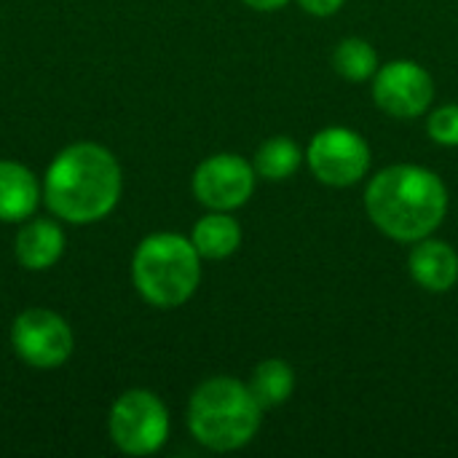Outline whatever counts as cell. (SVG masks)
Segmentation results:
<instances>
[{
  "instance_id": "30bf717a",
  "label": "cell",
  "mask_w": 458,
  "mask_h": 458,
  "mask_svg": "<svg viewBox=\"0 0 458 458\" xmlns=\"http://www.w3.org/2000/svg\"><path fill=\"white\" fill-rule=\"evenodd\" d=\"M411 276L429 293H448L458 282V252L437 239H421L416 242L411 258Z\"/></svg>"
},
{
  "instance_id": "ba28073f",
  "label": "cell",
  "mask_w": 458,
  "mask_h": 458,
  "mask_svg": "<svg viewBox=\"0 0 458 458\" xmlns=\"http://www.w3.org/2000/svg\"><path fill=\"white\" fill-rule=\"evenodd\" d=\"M255 191V166L236 153L204 158L193 172L196 199L215 212H231L250 201Z\"/></svg>"
},
{
  "instance_id": "8992f818",
  "label": "cell",
  "mask_w": 458,
  "mask_h": 458,
  "mask_svg": "<svg viewBox=\"0 0 458 458\" xmlns=\"http://www.w3.org/2000/svg\"><path fill=\"white\" fill-rule=\"evenodd\" d=\"M11 346L21 362L38 370L59 368L70 360L75 338L70 325L51 309H27L11 325Z\"/></svg>"
},
{
  "instance_id": "5bb4252c",
  "label": "cell",
  "mask_w": 458,
  "mask_h": 458,
  "mask_svg": "<svg viewBox=\"0 0 458 458\" xmlns=\"http://www.w3.org/2000/svg\"><path fill=\"white\" fill-rule=\"evenodd\" d=\"M250 389L263 411L276 408L290 400L295 389V373L284 360H266L252 370Z\"/></svg>"
},
{
  "instance_id": "7c38bea8",
  "label": "cell",
  "mask_w": 458,
  "mask_h": 458,
  "mask_svg": "<svg viewBox=\"0 0 458 458\" xmlns=\"http://www.w3.org/2000/svg\"><path fill=\"white\" fill-rule=\"evenodd\" d=\"M13 252L27 271H46L62 258L64 233L54 220H30L19 228Z\"/></svg>"
},
{
  "instance_id": "277c9868",
  "label": "cell",
  "mask_w": 458,
  "mask_h": 458,
  "mask_svg": "<svg viewBox=\"0 0 458 458\" xmlns=\"http://www.w3.org/2000/svg\"><path fill=\"white\" fill-rule=\"evenodd\" d=\"M137 293L156 309H177L193 298L201 282V255L180 233H150L131 260Z\"/></svg>"
},
{
  "instance_id": "52a82bcc",
  "label": "cell",
  "mask_w": 458,
  "mask_h": 458,
  "mask_svg": "<svg viewBox=\"0 0 458 458\" xmlns=\"http://www.w3.org/2000/svg\"><path fill=\"white\" fill-rule=\"evenodd\" d=\"M309 166L322 185L349 188L370 169V148L354 129L327 126L309 145Z\"/></svg>"
},
{
  "instance_id": "4fadbf2b",
  "label": "cell",
  "mask_w": 458,
  "mask_h": 458,
  "mask_svg": "<svg viewBox=\"0 0 458 458\" xmlns=\"http://www.w3.org/2000/svg\"><path fill=\"white\" fill-rule=\"evenodd\" d=\"M191 242L196 252L207 260H223L231 258L242 244V228L228 212H209L193 225Z\"/></svg>"
},
{
  "instance_id": "d6986e66",
  "label": "cell",
  "mask_w": 458,
  "mask_h": 458,
  "mask_svg": "<svg viewBox=\"0 0 458 458\" xmlns=\"http://www.w3.org/2000/svg\"><path fill=\"white\" fill-rule=\"evenodd\" d=\"M244 3L255 11H276V8L287 5V0H244Z\"/></svg>"
},
{
  "instance_id": "2e32d148",
  "label": "cell",
  "mask_w": 458,
  "mask_h": 458,
  "mask_svg": "<svg viewBox=\"0 0 458 458\" xmlns=\"http://www.w3.org/2000/svg\"><path fill=\"white\" fill-rule=\"evenodd\" d=\"M333 67L344 81L362 83L378 72L376 48L362 38H344L333 51Z\"/></svg>"
},
{
  "instance_id": "8fae6325",
  "label": "cell",
  "mask_w": 458,
  "mask_h": 458,
  "mask_svg": "<svg viewBox=\"0 0 458 458\" xmlns=\"http://www.w3.org/2000/svg\"><path fill=\"white\" fill-rule=\"evenodd\" d=\"M40 201L38 177L19 161H0V220H30Z\"/></svg>"
},
{
  "instance_id": "e0dca14e",
  "label": "cell",
  "mask_w": 458,
  "mask_h": 458,
  "mask_svg": "<svg viewBox=\"0 0 458 458\" xmlns=\"http://www.w3.org/2000/svg\"><path fill=\"white\" fill-rule=\"evenodd\" d=\"M427 131L437 145L458 148V105L437 107L427 121Z\"/></svg>"
},
{
  "instance_id": "9a60e30c",
  "label": "cell",
  "mask_w": 458,
  "mask_h": 458,
  "mask_svg": "<svg viewBox=\"0 0 458 458\" xmlns=\"http://www.w3.org/2000/svg\"><path fill=\"white\" fill-rule=\"evenodd\" d=\"M301 161H303V153L290 137H271L258 148L252 166H255V174L271 182H282L298 172Z\"/></svg>"
},
{
  "instance_id": "7a4b0ae2",
  "label": "cell",
  "mask_w": 458,
  "mask_h": 458,
  "mask_svg": "<svg viewBox=\"0 0 458 458\" xmlns=\"http://www.w3.org/2000/svg\"><path fill=\"white\" fill-rule=\"evenodd\" d=\"M365 209L373 225L386 236L397 242H421L445 220L448 191L432 169L394 164L368 182Z\"/></svg>"
},
{
  "instance_id": "5b68a950",
  "label": "cell",
  "mask_w": 458,
  "mask_h": 458,
  "mask_svg": "<svg viewBox=\"0 0 458 458\" xmlns=\"http://www.w3.org/2000/svg\"><path fill=\"white\" fill-rule=\"evenodd\" d=\"M110 437L126 456H153L169 437V411L148 389L123 392L110 408Z\"/></svg>"
},
{
  "instance_id": "6da1fadb",
  "label": "cell",
  "mask_w": 458,
  "mask_h": 458,
  "mask_svg": "<svg viewBox=\"0 0 458 458\" xmlns=\"http://www.w3.org/2000/svg\"><path fill=\"white\" fill-rule=\"evenodd\" d=\"M121 191V164L97 142H75L59 150L43 180L46 207L72 225H89L107 217L115 209Z\"/></svg>"
},
{
  "instance_id": "ac0fdd59",
  "label": "cell",
  "mask_w": 458,
  "mask_h": 458,
  "mask_svg": "<svg viewBox=\"0 0 458 458\" xmlns=\"http://www.w3.org/2000/svg\"><path fill=\"white\" fill-rule=\"evenodd\" d=\"M298 3L314 16H333L344 5V0H298Z\"/></svg>"
},
{
  "instance_id": "3957f363",
  "label": "cell",
  "mask_w": 458,
  "mask_h": 458,
  "mask_svg": "<svg viewBox=\"0 0 458 458\" xmlns=\"http://www.w3.org/2000/svg\"><path fill=\"white\" fill-rule=\"evenodd\" d=\"M263 408L250 384L231 376L204 381L188 403V429L209 451H239L260 429Z\"/></svg>"
},
{
  "instance_id": "9c48e42d",
  "label": "cell",
  "mask_w": 458,
  "mask_h": 458,
  "mask_svg": "<svg viewBox=\"0 0 458 458\" xmlns=\"http://www.w3.org/2000/svg\"><path fill=\"white\" fill-rule=\"evenodd\" d=\"M373 99L394 118H416L429 110L435 99V81L419 62L397 59L373 75Z\"/></svg>"
}]
</instances>
